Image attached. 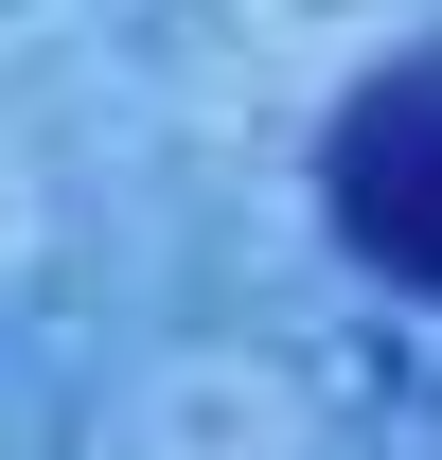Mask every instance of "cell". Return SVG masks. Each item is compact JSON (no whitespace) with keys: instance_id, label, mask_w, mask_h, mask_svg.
Returning <instances> with one entry per match:
<instances>
[{"instance_id":"cell-1","label":"cell","mask_w":442,"mask_h":460,"mask_svg":"<svg viewBox=\"0 0 442 460\" xmlns=\"http://www.w3.org/2000/svg\"><path fill=\"white\" fill-rule=\"evenodd\" d=\"M319 195H336V248L389 266L407 301H442V36L425 54H389L319 142Z\"/></svg>"}]
</instances>
